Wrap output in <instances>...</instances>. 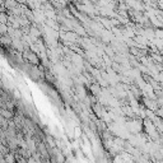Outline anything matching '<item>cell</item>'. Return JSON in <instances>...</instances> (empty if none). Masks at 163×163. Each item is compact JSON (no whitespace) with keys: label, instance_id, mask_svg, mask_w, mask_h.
I'll return each instance as SVG.
<instances>
[{"label":"cell","instance_id":"obj_1","mask_svg":"<svg viewBox=\"0 0 163 163\" xmlns=\"http://www.w3.org/2000/svg\"><path fill=\"white\" fill-rule=\"evenodd\" d=\"M0 115H3V116H4V117H7V119L12 117V114H10L9 111H7V110H3V111H0Z\"/></svg>","mask_w":163,"mask_h":163},{"label":"cell","instance_id":"obj_2","mask_svg":"<svg viewBox=\"0 0 163 163\" xmlns=\"http://www.w3.org/2000/svg\"><path fill=\"white\" fill-rule=\"evenodd\" d=\"M4 30H5V27H4V26H0V33H4V32H5Z\"/></svg>","mask_w":163,"mask_h":163}]
</instances>
